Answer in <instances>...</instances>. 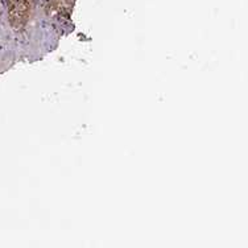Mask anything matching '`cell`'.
I'll return each mask as SVG.
<instances>
[{
	"instance_id": "obj_1",
	"label": "cell",
	"mask_w": 248,
	"mask_h": 248,
	"mask_svg": "<svg viewBox=\"0 0 248 248\" xmlns=\"http://www.w3.org/2000/svg\"><path fill=\"white\" fill-rule=\"evenodd\" d=\"M34 0H8L10 21L15 29L24 28L31 17Z\"/></svg>"
}]
</instances>
